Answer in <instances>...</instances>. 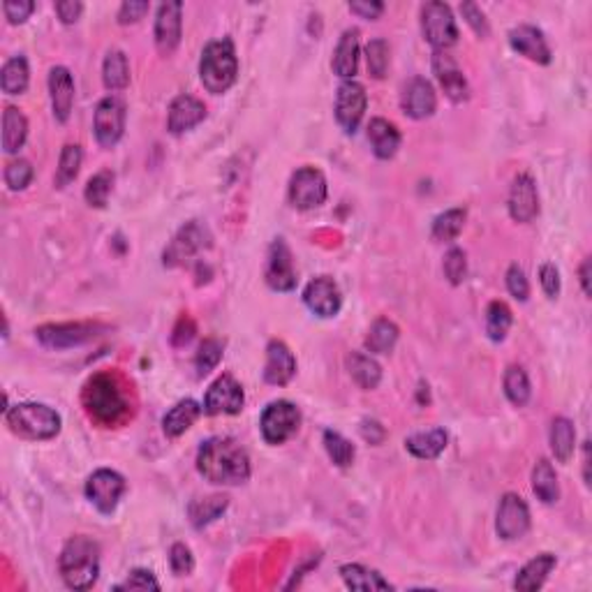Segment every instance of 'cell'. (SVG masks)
I'll list each match as a JSON object with an SVG mask.
<instances>
[{"label":"cell","instance_id":"1","mask_svg":"<svg viewBox=\"0 0 592 592\" xmlns=\"http://www.w3.org/2000/svg\"><path fill=\"white\" fill-rule=\"evenodd\" d=\"M197 472L216 486H241L250 479V456L234 438H211L197 451Z\"/></svg>","mask_w":592,"mask_h":592},{"label":"cell","instance_id":"2","mask_svg":"<svg viewBox=\"0 0 592 592\" xmlns=\"http://www.w3.org/2000/svg\"><path fill=\"white\" fill-rule=\"evenodd\" d=\"M58 569L69 590H90L100 576V546L86 534L68 539L60 551Z\"/></svg>","mask_w":592,"mask_h":592},{"label":"cell","instance_id":"3","mask_svg":"<svg viewBox=\"0 0 592 592\" xmlns=\"http://www.w3.org/2000/svg\"><path fill=\"white\" fill-rule=\"evenodd\" d=\"M199 79L211 95L227 93L238 79L237 47L229 37L211 40L199 58Z\"/></svg>","mask_w":592,"mask_h":592},{"label":"cell","instance_id":"4","mask_svg":"<svg viewBox=\"0 0 592 592\" xmlns=\"http://www.w3.org/2000/svg\"><path fill=\"white\" fill-rule=\"evenodd\" d=\"M84 405L86 412L104 426H116L125 419L130 410L123 386L109 373H98L90 377L84 389Z\"/></svg>","mask_w":592,"mask_h":592},{"label":"cell","instance_id":"5","mask_svg":"<svg viewBox=\"0 0 592 592\" xmlns=\"http://www.w3.org/2000/svg\"><path fill=\"white\" fill-rule=\"evenodd\" d=\"M5 424L24 439H51L60 433L63 419L45 403H19L5 410Z\"/></svg>","mask_w":592,"mask_h":592},{"label":"cell","instance_id":"6","mask_svg":"<svg viewBox=\"0 0 592 592\" xmlns=\"http://www.w3.org/2000/svg\"><path fill=\"white\" fill-rule=\"evenodd\" d=\"M107 331L109 326L100 322H65V324H45L35 329V338L49 350H72L95 341Z\"/></svg>","mask_w":592,"mask_h":592},{"label":"cell","instance_id":"7","mask_svg":"<svg viewBox=\"0 0 592 592\" xmlns=\"http://www.w3.org/2000/svg\"><path fill=\"white\" fill-rule=\"evenodd\" d=\"M421 33L435 51H449L459 42V26L447 3L430 0L421 7Z\"/></svg>","mask_w":592,"mask_h":592},{"label":"cell","instance_id":"8","mask_svg":"<svg viewBox=\"0 0 592 592\" xmlns=\"http://www.w3.org/2000/svg\"><path fill=\"white\" fill-rule=\"evenodd\" d=\"M299 428H301V410L290 400H273L264 407L262 417H259L262 438L271 447L285 444L287 439L299 433Z\"/></svg>","mask_w":592,"mask_h":592},{"label":"cell","instance_id":"9","mask_svg":"<svg viewBox=\"0 0 592 592\" xmlns=\"http://www.w3.org/2000/svg\"><path fill=\"white\" fill-rule=\"evenodd\" d=\"M329 195V185H326V176L322 169L317 167H301L296 169L287 185V197L296 211H315L326 202Z\"/></svg>","mask_w":592,"mask_h":592},{"label":"cell","instance_id":"10","mask_svg":"<svg viewBox=\"0 0 592 592\" xmlns=\"http://www.w3.org/2000/svg\"><path fill=\"white\" fill-rule=\"evenodd\" d=\"M125 121H128V107L123 98L107 95L100 100L93 114L95 142L102 148H114L125 134Z\"/></svg>","mask_w":592,"mask_h":592},{"label":"cell","instance_id":"11","mask_svg":"<svg viewBox=\"0 0 592 592\" xmlns=\"http://www.w3.org/2000/svg\"><path fill=\"white\" fill-rule=\"evenodd\" d=\"M128 491V481L121 472L109 468L95 470L86 481V498L89 502L98 509L100 513H114V509L119 507L121 498Z\"/></svg>","mask_w":592,"mask_h":592},{"label":"cell","instance_id":"12","mask_svg":"<svg viewBox=\"0 0 592 592\" xmlns=\"http://www.w3.org/2000/svg\"><path fill=\"white\" fill-rule=\"evenodd\" d=\"M208 246H211V234H208V229L204 227L202 222L193 220L188 222V225H183L176 232V237L164 248L163 264L169 269L181 267V264L188 262L190 257H195Z\"/></svg>","mask_w":592,"mask_h":592},{"label":"cell","instance_id":"13","mask_svg":"<svg viewBox=\"0 0 592 592\" xmlns=\"http://www.w3.org/2000/svg\"><path fill=\"white\" fill-rule=\"evenodd\" d=\"M530 530V507L516 493H504L495 513V533L502 542H516Z\"/></svg>","mask_w":592,"mask_h":592},{"label":"cell","instance_id":"14","mask_svg":"<svg viewBox=\"0 0 592 592\" xmlns=\"http://www.w3.org/2000/svg\"><path fill=\"white\" fill-rule=\"evenodd\" d=\"M243 405H246V394H243L241 382H237V377L229 375V373L217 377L204 396V412L208 417L238 415Z\"/></svg>","mask_w":592,"mask_h":592},{"label":"cell","instance_id":"15","mask_svg":"<svg viewBox=\"0 0 592 592\" xmlns=\"http://www.w3.org/2000/svg\"><path fill=\"white\" fill-rule=\"evenodd\" d=\"M365 107H368V95H365L364 84L356 79L343 81L336 93V121L345 134H354L364 121Z\"/></svg>","mask_w":592,"mask_h":592},{"label":"cell","instance_id":"16","mask_svg":"<svg viewBox=\"0 0 592 592\" xmlns=\"http://www.w3.org/2000/svg\"><path fill=\"white\" fill-rule=\"evenodd\" d=\"M433 74L438 79L439 89L444 90V95L451 100L454 104H463L470 100V86L465 79L463 69L459 68V63L454 60V56L449 51H433Z\"/></svg>","mask_w":592,"mask_h":592},{"label":"cell","instance_id":"17","mask_svg":"<svg viewBox=\"0 0 592 592\" xmlns=\"http://www.w3.org/2000/svg\"><path fill=\"white\" fill-rule=\"evenodd\" d=\"M303 303H306L312 315L322 317V320H331V317H336L343 308L341 287L329 276L315 278V280L308 282L306 290H303Z\"/></svg>","mask_w":592,"mask_h":592},{"label":"cell","instance_id":"18","mask_svg":"<svg viewBox=\"0 0 592 592\" xmlns=\"http://www.w3.org/2000/svg\"><path fill=\"white\" fill-rule=\"evenodd\" d=\"M264 278H267V285L273 291H291L296 287L299 278H296L294 257H291L290 246L282 238H276L271 243V248H269Z\"/></svg>","mask_w":592,"mask_h":592},{"label":"cell","instance_id":"19","mask_svg":"<svg viewBox=\"0 0 592 592\" xmlns=\"http://www.w3.org/2000/svg\"><path fill=\"white\" fill-rule=\"evenodd\" d=\"M155 47L163 56H172L183 37V3H163L155 15Z\"/></svg>","mask_w":592,"mask_h":592},{"label":"cell","instance_id":"20","mask_svg":"<svg viewBox=\"0 0 592 592\" xmlns=\"http://www.w3.org/2000/svg\"><path fill=\"white\" fill-rule=\"evenodd\" d=\"M507 211L513 222H533L539 216L537 183L530 174H518L509 188Z\"/></svg>","mask_w":592,"mask_h":592},{"label":"cell","instance_id":"21","mask_svg":"<svg viewBox=\"0 0 592 592\" xmlns=\"http://www.w3.org/2000/svg\"><path fill=\"white\" fill-rule=\"evenodd\" d=\"M400 107H403L405 116H410L415 121L430 119L435 114V109H438V95H435L433 84L426 77H412L403 86Z\"/></svg>","mask_w":592,"mask_h":592},{"label":"cell","instance_id":"22","mask_svg":"<svg viewBox=\"0 0 592 592\" xmlns=\"http://www.w3.org/2000/svg\"><path fill=\"white\" fill-rule=\"evenodd\" d=\"M509 47L516 54H521L523 58L533 60L537 65H548L553 58L551 47H548L546 37H544V33L537 26L521 24L509 30Z\"/></svg>","mask_w":592,"mask_h":592},{"label":"cell","instance_id":"23","mask_svg":"<svg viewBox=\"0 0 592 592\" xmlns=\"http://www.w3.org/2000/svg\"><path fill=\"white\" fill-rule=\"evenodd\" d=\"M206 119V104L195 95L183 93L172 100L167 114V130L172 134H185Z\"/></svg>","mask_w":592,"mask_h":592},{"label":"cell","instance_id":"24","mask_svg":"<svg viewBox=\"0 0 592 592\" xmlns=\"http://www.w3.org/2000/svg\"><path fill=\"white\" fill-rule=\"evenodd\" d=\"M49 98L54 119L58 123H68L74 107V77L63 65L49 69Z\"/></svg>","mask_w":592,"mask_h":592},{"label":"cell","instance_id":"25","mask_svg":"<svg viewBox=\"0 0 592 592\" xmlns=\"http://www.w3.org/2000/svg\"><path fill=\"white\" fill-rule=\"evenodd\" d=\"M296 375V356L287 343L271 341L267 345V364H264V382L271 386H285Z\"/></svg>","mask_w":592,"mask_h":592},{"label":"cell","instance_id":"26","mask_svg":"<svg viewBox=\"0 0 592 592\" xmlns=\"http://www.w3.org/2000/svg\"><path fill=\"white\" fill-rule=\"evenodd\" d=\"M359 54H361L359 30L347 28L345 33L341 35L336 51H333V58H331V69H333V74L341 77L343 81L354 79L356 69H359Z\"/></svg>","mask_w":592,"mask_h":592},{"label":"cell","instance_id":"27","mask_svg":"<svg viewBox=\"0 0 592 592\" xmlns=\"http://www.w3.org/2000/svg\"><path fill=\"white\" fill-rule=\"evenodd\" d=\"M555 565H558V560H555L553 553H539V555H534L533 560H528L521 567V572L516 574V581H513V587L523 592L539 590L546 583V578L551 576Z\"/></svg>","mask_w":592,"mask_h":592},{"label":"cell","instance_id":"28","mask_svg":"<svg viewBox=\"0 0 592 592\" xmlns=\"http://www.w3.org/2000/svg\"><path fill=\"white\" fill-rule=\"evenodd\" d=\"M202 412H204V405H199L197 400H193V398L178 400L172 410L163 417L164 435L172 439L181 438L185 430L193 428V424L199 419V417H202Z\"/></svg>","mask_w":592,"mask_h":592},{"label":"cell","instance_id":"29","mask_svg":"<svg viewBox=\"0 0 592 592\" xmlns=\"http://www.w3.org/2000/svg\"><path fill=\"white\" fill-rule=\"evenodd\" d=\"M368 142L375 158L391 160L398 153L403 137H400L398 128H396L394 123H389L386 119H373L368 123Z\"/></svg>","mask_w":592,"mask_h":592},{"label":"cell","instance_id":"30","mask_svg":"<svg viewBox=\"0 0 592 592\" xmlns=\"http://www.w3.org/2000/svg\"><path fill=\"white\" fill-rule=\"evenodd\" d=\"M341 574L343 583H345L350 590H359V592H375V590H394L389 581L382 576L380 572L375 569H368L359 563H347L338 569Z\"/></svg>","mask_w":592,"mask_h":592},{"label":"cell","instance_id":"31","mask_svg":"<svg viewBox=\"0 0 592 592\" xmlns=\"http://www.w3.org/2000/svg\"><path fill=\"white\" fill-rule=\"evenodd\" d=\"M405 449L419 460H435L447 449V430L430 428L410 435V438L405 439Z\"/></svg>","mask_w":592,"mask_h":592},{"label":"cell","instance_id":"32","mask_svg":"<svg viewBox=\"0 0 592 592\" xmlns=\"http://www.w3.org/2000/svg\"><path fill=\"white\" fill-rule=\"evenodd\" d=\"M548 444L558 463H569L576 449V428L567 417H555L548 430Z\"/></svg>","mask_w":592,"mask_h":592},{"label":"cell","instance_id":"33","mask_svg":"<svg viewBox=\"0 0 592 592\" xmlns=\"http://www.w3.org/2000/svg\"><path fill=\"white\" fill-rule=\"evenodd\" d=\"M227 507H229V498L227 495H220V493L193 500V502L188 504L190 523H193V528H197V530L208 528L211 523H216L222 513L227 512Z\"/></svg>","mask_w":592,"mask_h":592},{"label":"cell","instance_id":"34","mask_svg":"<svg viewBox=\"0 0 592 592\" xmlns=\"http://www.w3.org/2000/svg\"><path fill=\"white\" fill-rule=\"evenodd\" d=\"M28 139V119L21 109L5 107L3 111V151L7 155H16Z\"/></svg>","mask_w":592,"mask_h":592},{"label":"cell","instance_id":"35","mask_svg":"<svg viewBox=\"0 0 592 592\" xmlns=\"http://www.w3.org/2000/svg\"><path fill=\"white\" fill-rule=\"evenodd\" d=\"M533 493L537 495L539 502L544 504H555L560 500V484H558V474H555V468H553L551 460L539 459L533 468Z\"/></svg>","mask_w":592,"mask_h":592},{"label":"cell","instance_id":"36","mask_svg":"<svg viewBox=\"0 0 592 592\" xmlns=\"http://www.w3.org/2000/svg\"><path fill=\"white\" fill-rule=\"evenodd\" d=\"M347 370H350L352 380L364 391H373L380 386L382 368L373 356L361 354V352H352V354L347 356Z\"/></svg>","mask_w":592,"mask_h":592},{"label":"cell","instance_id":"37","mask_svg":"<svg viewBox=\"0 0 592 592\" xmlns=\"http://www.w3.org/2000/svg\"><path fill=\"white\" fill-rule=\"evenodd\" d=\"M102 84L111 93H119V90H125L130 86V63L128 56L121 49H111L104 56Z\"/></svg>","mask_w":592,"mask_h":592},{"label":"cell","instance_id":"38","mask_svg":"<svg viewBox=\"0 0 592 592\" xmlns=\"http://www.w3.org/2000/svg\"><path fill=\"white\" fill-rule=\"evenodd\" d=\"M30 84V68L26 56H12L0 69V89L5 95L26 93Z\"/></svg>","mask_w":592,"mask_h":592},{"label":"cell","instance_id":"39","mask_svg":"<svg viewBox=\"0 0 592 592\" xmlns=\"http://www.w3.org/2000/svg\"><path fill=\"white\" fill-rule=\"evenodd\" d=\"M400 336V329L396 326V322L386 320V317H380V320L373 322V326L368 329V336H365V350L370 354H389L396 347Z\"/></svg>","mask_w":592,"mask_h":592},{"label":"cell","instance_id":"40","mask_svg":"<svg viewBox=\"0 0 592 592\" xmlns=\"http://www.w3.org/2000/svg\"><path fill=\"white\" fill-rule=\"evenodd\" d=\"M504 396H507L509 403L513 407H525L530 403V396H533V385H530V377L521 365H509L504 370Z\"/></svg>","mask_w":592,"mask_h":592},{"label":"cell","instance_id":"41","mask_svg":"<svg viewBox=\"0 0 592 592\" xmlns=\"http://www.w3.org/2000/svg\"><path fill=\"white\" fill-rule=\"evenodd\" d=\"M81 163H84V151H81L79 143H65L63 151H60L58 167H56V188H68L69 183L79 176Z\"/></svg>","mask_w":592,"mask_h":592},{"label":"cell","instance_id":"42","mask_svg":"<svg viewBox=\"0 0 592 592\" xmlns=\"http://www.w3.org/2000/svg\"><path fill=\"white\" fill-rule=\"evenodd\" d=\"M465 220H468V211L465 208H449V211L439 213L433 220V238L439 243H451L459 238L463 232Z\"/></svg>","mask_w":592,"mask_h":592},{"label":"cell","instance_id":"43","mask_svg":"<svg viewBox=\"0 0 592 592\" xmlns=\"http://www.w3.org/2000/svg\"><path fill=\"white\" fill-rule=\"evenodd\" d=\"M513 324L512 308L504 301H491L486 308V336L493 343H502Z\"/></svg>","mask_w":592,"mask_h":592},{"label":"cell","instance_id":"44","mask_svg":"<svg viewBox=\"0 0 592 592\" xmlns=\"http://www.w3.org/2000/svg\"><path fill=\"white\" fill-rule=\"evenodd\" d=\"M322 442H324V449L326 454H329V459L333 460V465H338V468H350V465L354 463V444L343 433H338V430L333 428H326L324 435H322Z\"/></svg>","mask_w":592,"mask_h":592},{"label":"cell","instance_id":"45","mask_svg":"<svg viewBox=\"0 0 592 592\" xmlns=\"http://www.w3.org/2000/svg\"><path fill=\"white\" fill-rule=\"evenodd\" d=\"M111 190H114V172L102 169V172L90 176L89 183H86V190H84L86 204L93 208H104L107 206L109 197H111Z\"/></svg>","mask_w":592,"mask_h":592},{"label":"cell","instance_id":"46","mask_svg":"<svg viewBox=\"0 0 592 592\" xmlns=\"http://www.w3.org/2000/svg\"><path fill=\"white\" fill-rule=\"evenodd\" d=\"M365 63L373 79H385L389 69V42L377 37L365 45Z\"/></svg>","mask_w":592,"mask_h":592},{"label":"cell","instance_id":"47","mask_svg":"<svg viewBox=\"0 0 592 592\" xmlns=\"http://www.w3.org/2000/svg\"><path fill=\"white\" fill-rule=\"evenodd\" d=\"M220 361H222V343L216 341V338H206V341L197 347V354H195V370H197V377H206L211 370L217 368Z\"/></svg>","mask_w":592,"mask_h":592},{"label":"cell","instance_id":"48","mask_svg":"<svg viewBox=\"0 0 592 592\" xmlns=\"http://www.w3.org/2000/svg\"><path fill=\"white\" fill-rule=\"evenodd\" d=\"M33 176H35V169L28 160L16 158V160H12V163H7L5 185L12 190V193H21V190L28 188L30 181H33Z\"/></svg>","mask_w":592,"mask_h":592},{"label":"cell","instance_id":"49","mask_svg":"<svg viewBox=\"0 0 592 592\" xmlns=\"http://www.w3.org/2000/svg\"><path fill=\"white\" fill-rule=\"evenodd\" d=\"M442 271L451 285H460L465 280V276H468V255H465L463 248H449V252L444 255Z\"/></svg>","mask_w":592,"mask_h":592},{"label":"cell","instance_id":"50","mask_svg":"<svg viewBox=\"0 0 592 592\" xmlns=\"http://www.w3.org/2000/svg\"><path fill=\"white\" fill-rule=\"evenodd\" d=\"M169 567L176 576H190L195 569V555L188 544L176 542L169 548Z\"/></svg>","mask_w":592,"mask_h":592},{"label":"cell","instance_id":"51","mask_svg":"<svg viewBox=\"0 0 592 592\" xmlns=\"http://www.w3.org/2000/svg\"><path fill=\"white\" fill-rule=\"evenodd\" d=\"M116 590H160V583L151 569H132L128 578L116 586Z\"/></svg>","mask_w":592,"mask_h":592},{"label":"cell","instance_id":"52","mask_svg":"<svg viewBox=\"0 0 592 592\" xmlns=\"http://www.w3.org/2000/svg\"><path fill=\"white\" fill-rule=\"evenodd\" d=\"M460 15H463L465 24H468L479 37H484V40L489 37L491 35L489 19H486V15L481 12V7H479L477 3H460Z\"/></svg>","mask_w":592,"mask_h":592},{"label":"cell","instance_id":"53","mask_svg":"<svg viewBox=\"0 0 592 592\" xmlns=\"http://www.w3.org/2000/svg\"><path fill=\"white\" fill-rule=\"evenodd\" d=\"M507 290L516 301H528L530 299V280L518 264H512L507 269Z\"/></svg>","mask_w":592,"mask_h":592},{"label":"cell","instance_id":"54","mask_svg":"<svg viewBox=\"0 0 592 592\" xmlns=\"http://www.w3.org/2000/svg\"><path fill=\"white\" fill-rule=\"evenodd\" d=\"M3 12H5V19L10 21L12 26L24 24L35 12V3L33 0H5V3H3Z\"/></svg>","mask_w":592,"mask_h":592},{"label":"cell","instance_id":"55","mask_svg":"<svg viewBox=\"0 0 592 592\" xmlns=\"http://www.w3.org/2000/svg\"><path fill=\"white\" fill-rule=\"evenodd\" d=\"M539 282H542V290L548 299H558L563 282H560V271L555 264H542V269H539Z\"/></svg>","mask_w":592,"mask_h":592},{"label":"cell","instance_id":"56","mask_svg":"<svg viewBox=\"0 0 592 592\" xmlns=\"http://www.w3.org/2000/svg\"><path fill=\"white\" fill-rule=\"evenodd\" d=\"M148 10H151V5H148V3H143V0H128V3H123L119 10V24L121 26L137 24L139 19H143V16H146Z\"/></svg>","mask_w":592,"mask_h":592},{"label":"cell","instance_id":"57","mask_svg":"<svg viewBox=\"0 0 592 592\" xmlns=\"http://www.w3.org/2000/svg\"><path fill=\"white\" fill-rule=\"evenodd\" d=\"M350 12L361 19L375 21L385 12V3H380V0H354V3H350Z\"/></svg>","mask_w":592,"mask_h":592},{"label":"cell","instance_id":"58","mask_svg":"<svg viewBox=\"0 0 592 592\" xmlns=\"http://www.w3.org/2000/svg\"><path fill=\"white\" fill-rule=\"evenodd\" d=\"M81 12H84V3H79V0H60V3H56V15L65 26L77 24Z\"/></svg>","mask_w":592,"mask_h":592},{"label":"cell","instance_id":"59","mask_svg":"<svg viewBox=\"0 0 592 592\" xmlns=\"http://www.w3.org/2000/svg\"><path fill=\"white\" fill-rule=\"evenodd\" d=\"M195 333H197V326H195V322L190 320L188 315H183L181 320H178V324L174 326V333H172V343L176 347H183L188 345L190 341L195 338Z\"/></svg>","mask_w":592,"mask_h":592},{"label":"cell","instance_id":"60","mask_svg":"<svg viewBox=\"0 0 592 592\" xmlns=\"http://www.w3.org/2000/svg\"><path fill=\"white\" fill-rule=\"evenodd\" d=\"M361 438L370 444H382L386 438V430L380 421L365 419V421H361Z\"/></svg>","mask_w":592,"mask_h":592},{"label":"cell","instance_id":"61","mask_svg":"<svg viewBox=\"0 0 592 592\" xmlns=\"http://www.w3.org/2000/svg\"><path fill=\"white\" fill-rule=\"evenodd\" d=\"M590 264H592V259H590V257H586V259H583V264H581V269H578V280H581V290H583V294H586V296L592 294V290H590Z\"/></svg>","mask_w":592,"mask_h":592}]
</instances>
